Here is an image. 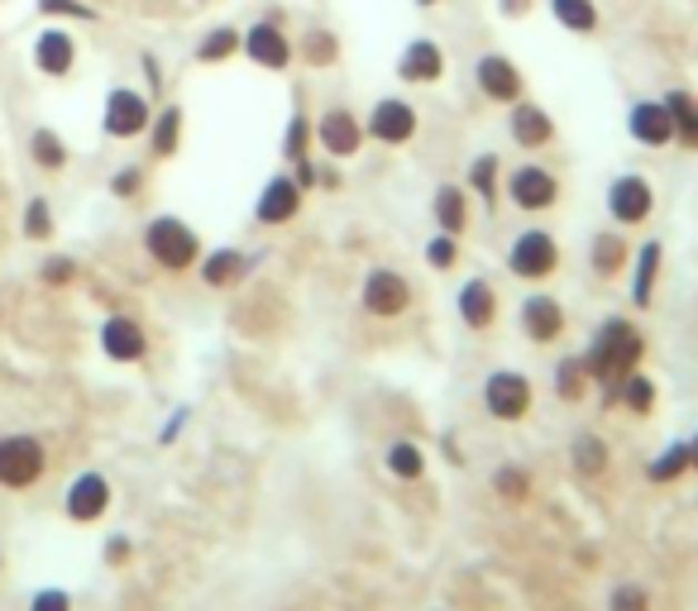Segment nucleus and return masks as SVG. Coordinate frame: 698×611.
Masks as SVG:
<instances>
[{"label":"nucleus","instance_id":"obj_18","mask_svg":"<svg viewBox=\"0 0 698 611\" xmlns=\"http://www.w3.org/2000/svg\"><path fill=\"white\" fill-rule=\"evenodd\" d=\"M521 330H527V340H536V344L560 340V330H565L560 301H555V297H531L527 306H521Z\"/></svg>","mask_w":698,"mask_h":611},{"label":"nucleus","instance_id":"obj_31","mask_svg":"<svg viewBox=\"0 0 698 611\" xmlns=\"http://www.w3.org/2000/svg\"><path fill=\"white\" fill-rule=\"evenodd\" d=\"M617 401H622L627 411H637V415H646L650 411V401H656V388H650V378H641L637 368L617 382Z\"/></svg>","mask_w":698,"mask_h":611},{"label":"nucleus","instance_id":"obj_17","mask_svg":"<svg viewBox=\"0 0 698 611\" xmlns=\"http://www.w3.org/2000/svg\"><path fill=\"white\" fill-rule=\"evenodd\" d=\"M106 507H110V482H106L101 473H82V478H77L72 488H68V517H72V521L87 525V521H97Z\"/></svg>","mask_w":698,"mask_h":611},{"label":"nucleus","instance_id":"obj_22","mask_svg":"<svg viewBox=\"0 0 698 611\" xmlns=\"http://www.w3.org/2000/svg\"><path fill=\"white\" fill-rule=\"evenodd\" d=\"M249 272V259L240 249H216V253H206V263H201V282L206 287H235Z\"/></svg>","mask_w":698,"mask_h":611},{"label":"nucleus","instance_id":"obj_25","mask_svg":"<svg viewBox=\"0 0 698 611\" xmlns=\"http://www.w3.org/2000/svg\"><path fill=\"white\" fill-rule=\"evenodd\" d=\"M550 14L575 34H594L598 29V6L594 0H550Z\"/></svg>","mask_w":698,"mask_h":611},{"label":"nucleus","instance_id":"obj_16","mask_svg":"<svg viewBox=\"0 0 698 611\" xmlns=\"http://www.w3.org/2000/svg\"><path fill=\"white\" fill-rule=\"evenodd\" d=\"M297 211H301V187H297V177H273V182L263 187L259 206H253V216H259L263 224H288Z\"/></svg>","mask_w":698,"mask_h":611},{"label":"nucleus","instance_id":"obj_47","mask_svg":"<svg viewBox=\"0 0 698 611\" xmlns=\"http://www.w3.org/2000/svg\"><path fill=\"white\" fill-rule=\"evenodd\" d=\"M139 182H144V177H139V168H124V172L116 177V182H110V191H116V197H134Z\"/></svg>","mask_w":698,"mask_h":611},{"label":"nucleus","instance_id":"obj_41","mask_svg":"<svg viewBox=\"0 0 698 611\" xmlns=\"http://www.w3.org/2000/svg\"><path fill=\"white\" fill-rule=\"evenodd\" d=\"M24 234L29 239H49L53 234V216H49V201H29V211H24Z\"/></svg>","mask_w":698,"mask_h":611},{"label":"nucleus","instance_id":"obj_3","mask_svg":"<svg viewBox=\"0 0 698 611\" xmlns=\"http://www.w3.org/2000/svg\"><path fill=\"white\" fill-rule=\"evenodd\" d=\"M43 469H49V459H43V444L34 435L0 440V482L6 488H34Z\"/></svg>","mask_w":698,"mask_h":611},{"label":"nucleus","instance_id":"obj_38","mask_svg":"<svg viewBox=\"0 0 698 611\" xmlns=\"http://www.w3.org/2000/svg\"><path fill=\"white\" fill-rule=\"evenodd\" d=\"M307 143H311V120L292 116L288 139H282V158H288V163H307Z\"/></svg>","mask_w":698,"mask_h":611},{"label":"nucleus","instance_id":"obj_36","mask_svg":"<svg viewBox=\"0 0 698 611\" xmlns=\"http://www.w3.org/2000/svg\"><path fill=\"white\" fill-rule=\"evenodd\" d=\"M29 149H34L39 168H49V172H58L62 163H68V149H62V139H58L53 130H34V139H29Z\"/></svg>","mask_w":698,"mask_h":611},{"label":"nucleus","instance_id":"obj_8","mask_svg":"<svg viewBox=\"0 0 698 611\" xmlns=\"http://www.w3.org/2000/svg\"><path fill=\"white\" fill-rule=\"evenodd\" d=\"M311 134L330 158H355L363 149V124L349 116V110H326V116L311 124Z\"/></svg>","mask_w":698,"mask_h":611},{"label":"nucleus","instance_id":"obj_2","mask_svg":"<svg viewBox=\"0 0 698 611\" xmlns=\"http://www.w3.org/2000/svg\"><path fill=\"white\" fill-rule=\"evenodd\" d=\"M144 244H149V253H153V259L163 263L168 272H182V268H192V263H197V253H201L197 234L187 230V224H182L178 216H158V220L149 224Z\"/></svg>","mask_w":698,"mask_h":611},{"label":"nucleus","instance_id":"obj_12","mask_svg":"<svg viewBox=\"0 0 698 611\" xmlns=\"http://www.w3.org/2000/svg\"><path fill=\"white\" fill-rule=\"evenodd\" d=\"M149 130V106H144V96H134V91H110V101H106V134L110 139H134V134H144Z\"/></svg>","mask_w":698,"mask_h":611},{"label":"nucleus","instance_id":"obj_13","mask_svg":"<svg viewBox=\"0 0 698 611\" xmlns=\"http://www.w3.org/2000/svg\"><path fill=\"white\" fill-rule=\"evenodd\" d=\"M473 77H479V87H483L488 101L512 106L517 96H521V72H517V62L502 58V53H483L479 68H473Z\"/></svg>","mask_w":698,"mask_h":611},{"label":"nucleus","instance_id":"obj_34","mask_svg":"<svg viewBox=\"0 0 698 611\" xmlns=\"http://www.w3.org/2000/svg\"><path fill=\"white\" fill-rule=\"evenodd\" d=\"M178 134H182V110H178V106H168L163 116L153 120V158L178 153Z\"/></svg>","mask_w":698,"mask_h":611},{"label":"nucleus","instance_id":"obj_39","mask_svg":"<svg viewBox=\"0 0 698 611\" xmlns=\"http://www.w3.org/2000/svg\"><path fill=\"white\" fill-rule=\"evenodd\" d=\"M493 182H498V158H493V153H483L479 163L469 168V187L483 197V206H493V197H498V191H493Z\"/></svg>","mask_w":698,"mask_h":611},{"label":"nucleus","instance_id":"obj_30","mask_svg":"<svg viewBox=\"0 0 698 611\" xmlns=\"http://www.w3.org/2000/svg\"><path fill=\"white\" fill-rule=\"evenodd\" d=\"M336 58H340V43L330 29H311V34L301 39V62H307V68H330Z\"/></svg>","mask_w":698,"mask_h":611},{"label":"nucleus","instance_id":"obj_20","mask_svg":"<svg viewBox=\"0 0 698 611\" xmlns=\"http://www.w3.org/2000/svg\"><path fill=\"white\" fill-rule=\"evenodd\" d=\"M512 139L521 143V149H546V143L555 139V124H550V116L541 106H531V101H521V106H512Z\"/></svg>","mask_w":698,"mask_h":611},{"label":"nucleus","instance_id":"obj_40","mask_svg":"<svg viewBox=\"0 0 698 611\" xmlns=\"http://www.w3.org/2000/svg\"><path fill=\"white\" fill-rule=\"evenodd\" d=\"M493 488H498V497H507V502H521V497L531 492V478L521 473V469H512V463H507V469H498V473H493Z\"/></svg>","mask_w":698,"mask_h":611},{"label":"nucleus","instance_id":"obj_1","mask_svg":"<svg viewBox=\"0 0 698 611\" xmlns=\"http://www.w3.org/2000/svg\"><path fill=\"white\" fill-rule=\"evenodd\" d=\"M641 330L637 325H627V320H608L598 334H594V344L589 353H579L584 368H589V378L602 382V388H617L631 368L641 363Z\"/></svg>","mask_w":698,"mask_h":611},{"label":"nucleus","instance_id":"obj_14","mask_svg":"<svg viewBox=\"0 0 698 611\" xmlns=\"http://www.w3.org/2000/svg\"><path fill=\"white\" fill-rule=\"evenodd\" d=\"M627 130H631V139H637V143H646V149H665V143H675V120H670V110H665V101L631 106Z\"/></svg>","mask_w":698,"mask_h":611},{"label":"nucleus","instance_id":"obj_45","mask_svg":"<svg viewBox=\"0 0 698 611\" xmlns=\"http://www.w3.org/2000/svg\"><path fill=\"white\" fill-rule=\"evenodd\" d=\"M72 272H77V263H72V259H49V263H43V282L62 287V282H72Z\"/></svg>","mask_w":698,"mask_h":611},{"label":"nucleus","instance_id":"obj_9","mask_svg":"<svg viewBox=\"0 0 698 611\" xmlns=\"http://www.w3.org/2000/svg\"><path fill=\"white\" fill-rule=\"evenodd\" d=\"M650 206H656V191H650V182L637 172L617 177L612 191H608V211H612L617 224H641L650 216Z\"/></svg>","mask_w":698,"mask_h":611},{"label":"nucleus","instance_id":"obj_33","mask_svg":"<svg viewBox=\"0 0 698 611\" xmlns=\"http://www.w3.org/2000/svg\"><path fill=\"white\" fill-rule=\"evenodd\" d=\"M589 368H584V359H565L560 373H555V392H560V401H579L584 392H589Z\"/></svg>","mask_w":698,"mask_h":611},{"label":"nucleus","instance_id":"obj_51","mask_svg":"<svg viewBox=\"0 0 698 611\" xmlns=\"http://www.w3.org/2000/svg\"><path fill=\"white\" fill-rule=\"evenodd\" d=\"M417 6H436V0H417Z\"/></svg>","mask_w":698,"mask_h":611},{"label":"nucleus","instance_id":"obj_4","mask_svg":"<svg viewBox=\"0 0 698 611\" xmlns=\"http://www.w3.org/2000/svg\"><path fill=\"white\" fill-rule=\"evenodd\" d=\"M507 268H512L517 278H527V282H541L560 268V244H555L546 230H527L512 244V253H507Z\"/></svg>","mask_w":698,"mask_h":611},{"label":"nucleus","instance_id":"obj_7","mask_svg":"<svg viewBox=\"0 0 698 611\" xmlns=\"http://www.w3.org/2000/svg\"><path fill=\"white\" fill-rule=\"evenodd\" d=\"M363 311L369 315H402L407 311V301H411V287L402 272H392V268H373L369 278H363Z\"/></svg>","mask_w":698,"mask_h":611},{"label":"nucleus","instance_id":"obj_32","mask_svg":"<svg viewBox=\"0 0 698 611\" xmlns=\"http://www.w3.org/2000/svg\"><path fill=\"white\" fill-rule=\"evenodd\" d=\"M240 43H245V34H240V29H211V34H206L201 39V48H197V58L201 62H226L230 53H240Z\"/></svg>","mask_w":698,"mask_h":611},{"label":"nucleus","instance_id":"obj_42","mask_svg":"<svg viewBox=\"0 0 698 611\" xmlns=\"http://www.w3.org/2000/svg\"><path fill=\"white\" fill-rule=\"evenodd\" d=\"M612 611H650V602H646V592L637 588V583H622V588H612V602H608Z\"/></svg>","mask_w":698,"mask_h":611},{"label":"nucleus","instance_id":"obj_5","mask_svg":"<svg viewBox=\"0 0 698 611\" xmlns=\"http://www.w3.org/2000/svg\"><path fill=\"white\" fill-rule=\"evenodd\" d=\"M483 407H488V415H498V421H521V415L531 411V382L502 368V373L483 382Z\"/></svg>","mask_w":698,"mask_h":611},{"label":"nucleus","instance_id":"obj_50","mask_svg":"<svg viewBox=\"0 0 698 611\" xmlns=\"http://www.w3.org/2000/svg\"><path fill=\"white\" fill-rule=\"evenodd\" d=\"M689 469H698V440L689 444Z\"/></svg>","mask_w":698,"mask_h":611},{"label":"nucleus","instance_id":"obj_11","mask_svg":"<svg viewBox=\"0 0 698 611\" xmlns=\"http://www.w3.org/2000/svg\"><path fill=\"white\" fill-rule=\"evenodd\" d=\"M363 134H373L378 143H407L417 134V110L407 101H398V96H383V101L373 106L369 124H363Z\"/></svg>","mask_w":698,"mask_h":611},{"label":"nucleus","instance_id":"obj_44","mask_svg":"<svg viewBox=\"0 0 698 611\" xmlns=\"http://www.w3.org/2000/svg\"><path fill=\"white\" fill-rule=\"evenodd\" d=\"M29 611H72V598H68V592H58V588H49V592H39V598L29 602Z\"/></svg>","mask_w":698,"mask_h":611},{"label":"nucleus","instance_id":"obj_46","mask_svg":"<svg viewBox=\"0 0 698 611\" xmlns=\"http://www.w3.org/2000/svg\"><path fill=\"white\" fill-rule=\"evenodd\" d=\"M49 14H77V20H97V10H87V6H77V0H39Z\"/></svg>","mask_w":698,"mask_h":611},{"label":"nucleus","instance_id":"obj_48","mask_svg":"<svg viewBox=\"0 0 698 611\" xmlns=\"http://www.w3.org/2000/svg\"><path fill=\"white\" fill-rule=\"evenodd\" d=\"M124 554H130V544H124V540H110V550H106V559H110V564H120Z\"/></svg>","mask_w":698,"mask_h":611},{"label":"nucleus","instance_id":"obj_23","mask_svg":"<svg viewBox=\"0 0 698 611\" xmlns=\"http://www.w3.org/2000/svg\"><path fill=\"white\" fill-rule=\"evenodd\" d=\"M665 110H670V120H675V139L698 153V101L689 91H670L665 96Z\"/></svg>","mask_w":698,"mask_h":611},{"label":"nucleus","instance_id":"obj_21","mask_svg":"<svg viewBox=\"0 0 698 611\" xmlns=\"http://www.w3.org/2000/svg\"><path fill=\"white\" fill-rule=\"evenodd\" d=\"M459 315H465V325H473V330H488V325H493L498 297H493V287H488L483 278H473V282L459 287Z\"/></svg>","mask_w":698,"mask_h":611},{"label":"nucleus","instance_id":"obj_15","mask_svg":"<svg viewBox=\"0 0 698 611\" xmlns=\"http://www.w3.org/2000/svg\"><path fill=\"white\" fill-rule=\"evenodd\" d=\"M398 77L402 82H440V77H446V53H440V43L436 39H411L402 62H398Z\"/></svg>","mask_w":698,"mask_h":611},{"label":"nucleus","instance_id":"obj_29","mask_svg":"<svg viewBox=\"0 0 698 611\" xmlns=\"http://www.w3.org/2000/svg\"><path fill=\"white\" fill-rule=\"evenodd\" d=\"M465 191L459 187H440L436 191V224H440V234H459L465 230Z\"/></svg>","mask_w":698,"mask_h":611},{"label":"nucleus","instance_id":"obj_43","mask_svg":"<svg viewBox=\"0 0 698 611\" xmlns=\"http://www.w3.org/2000/svg\"><path fill=\"white\" fill-rule=\"evenodd\" d=\"M426 263L431 268H455V234H436L426 244Z\"/></svg>","mask_w":698,"mask_h":611},{"label":"nucleus","instance_id":"obj_28","mask_svg":"<svg viewBox=\"0 0 698 611\" xmlns=\"http://www.w3.org/2000/svg\"><path fill=\"white\" fill-rule=\"evenodd\" d=\"M569 459H575V469H579V473L598 478L602 469H608V444L584 430V435H575V444H569Z\"/></svg>","mask_w":698,"mask_h":611},{"label":"nucleus","instance_id":"obj_6","mask_svg":"<svg viewBox=\"0 0 698 611\" xmlns=\"http://www.w3.org/2000/svg\"><path fill=\"white\" fill-rule=\"evenodd\" d=\"M240 48H245L249 62H259V68H268V72H282V68H288V62L297 58V48L288 43V34H282L278 20H259V24H253L249 34H245Z\"/></svg>","mask_w":698,"mask_h":611},{"label":"nucleus","instance_id":"obj_24","mask_svg":"<svg viewBox=\"0 0 698 611\" xmlns=\"http://www.w3.org/2000/svg\"><path fill=\"white\" fill-rule=\"evenodd\" d=\"M72 58H77V48H72L68 34H58V29L34 43V62H39V68L49 72V77H62V72H68V68H72Z\"/></svg>","mask_w":698,"mask_h":611},{"label":"nucleus","instance_id":"obj_49","mask_svg":"<svg viewBox=\"0 0 698 611\" xmlns=\"http://www.w3.org/2000/svg\"><path fill=\"white\" fill-rule=\"evenodd\" d=\"M502 14H527V0H502Z\"/></svg>","mask_w":698,"mask_h":611},{"label":"nucleus","instance_id":"obj_10","mask_svg":"<svg viewBox=\"0 0 698 611\" xmlns=\"http://www.w3.org/2000/svg\"><path fill=\"white\" fill-rule=\"evenodd\" d=\"M507 197H512V206H521V211H546V206H555V197H560V182H555L546 168L527 163L507 177Z\"/></svg>","mask_w":698,"mask_h":611},{"label":"nucleus","instance_id":"obj_35","mask_svg":"<svg viewBox=\"0 0 698 611\" xmlns=\"http://www.w3.org/2000/svg\"><path fill=\"white\" fill-rule=\"evenodd\" d=\"M388 469H392V473H398V478H421V473H426V454H421V449H417V444H407V440H398V444H392V449H388Z\"/></svg>","mask_w":698,"mask_h":611},{"label":"nucleus","instance_id":"obj_19","mask_svg":"<svg viewBox=\"0 0 698 611\" xmlns=\"http://www.w3.org/2000/svg\"><path fill=\"white\" fill-rule=\"evenodd\" d=\"M101 349L116 363H134V359H144V330H139L130 315H110L101 330Z\"/></svg>","mask_w":698,"mask_h":611},{"label":"nucleus","instance_id":"obj_27","mask_svg":"<svg viewBox=\"0 0 698 611\" xmlns=\"http://www.w3.org/2000/svg\"><path fill=\"white\" fill-rule=\"evenodd\" d=\"M656 272H660V244L650 239V244H641V253H637V282H631V301H637V306H650Z\"/></svg>","mask_w":698,"mask_h":611},{"label":"nucleus","instance_id":"obj_37","mask_svg":"<svg viewBox=\"0 0 698 611\" xmlns=\"http://www.w3.org/2000/svg\"><path fill=\"white\" fill-rule=\"evenodd\" d=\"M685 469H689V444H670L656 463H650V482H670V478H679Z\"/></svg>","mask_w":698,"mask_h":611},{"label":"nucleus","instance_id":"obj_26","mask_svg":"<svg viewBox=\"0 0 698 611\" xmlns=\"http://www.w3.org/2000/svg\"><path fill=\"white\" fill-rule=\"evenodd\" d=\"M589 259H594V272H598V278H612V272H622V268H627V239L598 234V239H594V249H589Z\"/></svg>","mask_w":698,"mask_h":611}]
</instances>
